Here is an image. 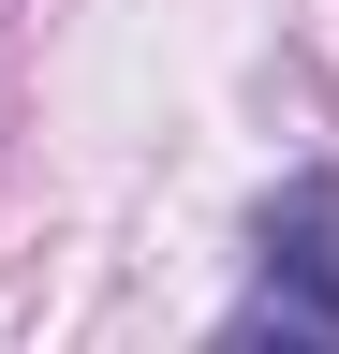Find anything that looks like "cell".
<instances>
[{"instance_id":"obj_1","label":"cell","mask_w":339,"mask_h":354,"mask_svg":"<svg viewBox=\"0 0 339 354\" xmlns=\"http://www.w3.org/2000/svg\"><path fill=\"white\" fill-rule=\"evenodd\" d=\"M222 354H339V177H295L266 221V281H251Z\"/></svg>"}]
</instances>
